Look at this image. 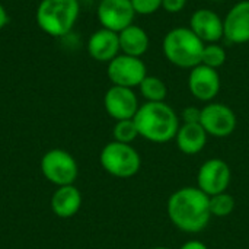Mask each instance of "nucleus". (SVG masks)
<instances>
[{"label": "nucleus", "mask_w": 249, "mask_h": 249, "mask_svg": "<svg viewBox=\"0 0 249 249\" xmlns=\"http://www.w3.org/2000/svg\"><path fill=\"white\" fill-rule=\"evenodd\" d=\"M166 210L172 225L185 233L204 231L212 219L210 197L198 187H182L172 193Z\"/></svg>", "instance_id": "nucleus-1"}, {"label": "nucleus", "mask_w": 249, "mask_h": 249, "mask_svg": "<svg viewBox=\"0 0 249 249\" xmlns=\"http://www.w3.org/2000/svg\"><path fill=\"white\" fill-rule=\"evenodd\" d=\"M133 120L139 136L152 143L174 140L179 128V117L166 102H144L139 107Z\"/></svg>", "instance_id": "nucleus-2"}, {"label": "nucleus", "mask_w": 249, "mask_h": 249, "mask_svg": "<svg viewBox=\"0 0 249 249\" xmlns=\"http://www.w3.org/2000/svg\"><path fill=\"white\" fill-rule=\"evenodd\" d=\"M204 45L206 44L188 26H177L163 36L162 53L171 64L191 70L201 64Z\"/></svg>", "instance_id": "nucleus-3"}, {"label": "nucleus", "mask_w": 249, "mask_h": 249, "mask_svg": "<svg viewBox=\"0 0 249 249\" xmlns=\"http://www.w3.org/2000/svg\"><path fill=\"white\" fill-rule=\"evenodd\" d=\"M80 15L79 0H41L35 19L41 31L54 38H63L71 32Z\"/></svg>", "instance_id": "nucleus-4"}, {"label": "nucleus", "mask_w": 249, "mask_h": 249, "mask_svg": "<svg viewBox=\"0 0 249 249\" xmlns=\"http://www.w3.org/2000/svg\"><path fill=\"white\" fill-rule=\"evenodd\" d=\"M102 168L112 177L117 178H131L142 166V159L139 152L131 146L120 142H109L101 152L99 156Z\"/></svg>", "instance_id": "nucleus-5"}, {"label": "nucleus", "mask_w": 249, "mask_h": 249, "mask_svg": "<svg viewBox=\"0 0 249 249\" xmlns=\"http://www.w3.org/2000/svg\"><path fill=\"white\" fill-rule=\"evenodd\" d=\"M41 171L50 182L58 187L73 185L79 174L74 158L69 152L61 149L50 150L42 156Z\"/></svg>", "instance_id": "nucleus-6"}, {"label": "nucleus", "mask_w": 249, "mask_h": 249, "mask_svg": "<svg viewBox=\"0 0 249 249\" xmlns=\"http://www.w3.org/2000/svg\"><path fill=\"white\" fill-rule=\"evenodd\" d=\"M107 74L112 85L134 89L147 76V67L140 57L118 54L108 63Z\"/></svg>", "instance_id": "nucleus-7"}, {"label": "nucleus", "mask_w": 249, "mask_h": 249, "mask_svg": "<svg viewBox=\"0 0 249 249\" xmlns=\"http://www.w3.org/2000/svg\"><path fill=\"white\" fill-rule=\"evenodd\" d=\"M200 124L209 136L223 139L235 131L238 118L231 107L222 102H209L201 108Z\"/></svg>", "instance_id": "nucleus-8"}, {"label": "nucleus", "mask_w": 249, "mask_h": 249, "mask_svg": "<svg viewBox=\"0 0 249 249\" xmlns=\"http://www.w3.org/2000/svg\"><path fill=\"white\" fill-rule=\"evenodd\" d=\"M231 179L229 165L219 158L206 160L197 172V187L209 197L228 191Z\"/></svg>", "instance_id": "nucleus-9"}, {"label": "nucleus", "mask_w": 249, "mask_h": 249, "mask_svg": "<svg viewBox=\"0 0 249 249\" xmlns=\"http://www.w3.org/2000/svg\"><path fill=\"white\" fill-rule=\"evenodd\" d=\"M96 16L102 28L120 34L123 29L133 25L136 12L131 0H101Z\"/></svg>", "instance_id": "nucleus-10"}, {"label": "nucleus", "mask_w": 249, "mask_h": 249, "mask_svg": "<svg viewBox=\"0 0 249 249\" xmlns=\"http://www.w3.org/2000/svg\"><path fill=\"white\" fill-rule=\"evenodd\" d=\"M104 107L107 114L115 121L134 118L139 109V99L133 89L112 85L104 96Z\"/></svg>", "instance_id": "nucleus-11"}, {"label": "nucleus", "mask_w": 249, "mask_h": 249, "mask_svg": "<svg viewBox=\"0 0 249 249\" xmlns=\"http://www.w3.org/2000/svg\"><path fill=\"white\" fill-rule=\"evenodd\" d=\"M220 86L222 82L216 69L198 64L190 70L188 89L196 99L201 102H212L219 95Z\"/></svg>", "instance_id": "nucleus-12"}, {"label": "nucleus", "mask_w": 249, "mask_h": 249, "mask_svg": "<svg viewBox=\"0 0 249 249\" xmlns=\"http://www.w3.org/2000/svg\"><path fill=\"white\" fill-rule=\"evenodd\" d=\"M223 38L231 44L249 42V0L235 3L223 19Z\"/></svg>", "instance_id": "nucleus-13"}, {"label": "nucleus", "mask_w": 249, "mask_h": 249, "mask_svg": "<svg viewBox=\"0 0 249 249\" xmlns=\"http://www.w3.org/2000/svg\"><path fill=\"white\" fill-rule=\"evenodd\" d=\"M204 44L219 42L223 38V19L212 9H197L188 26Z\"/></svg>", "instance_id": "nucleus-14"}, {"label": "nucleus", "mask_w": 249, "mask_h": 249, "mask_svg": "<svg viewBox=\"0 0 249 249\" xmlns=\"http://www.w3.org/2000/svg\"><path fill=\"white\" fill-rule=\"evenodd\" d=\"M86 47L89 55L99 63H109L121 54L118 34L105 28L95 31L89 36Z\"/></svg>", "instance_id": "nucleus-15"}, {"label": "nucleus", "mask_w": 249, "mask_h": 249, "mask_svg": "<svg viewBox=\"0 0 249 249\" xmlns=\"http://www.w3.org/2000/svg\"><path fill=\"white\" fill-rule=\"evenodd\" d=\"M207 137L209 134L206 133V130L201 127L200 123L196 124L182 123L174 140L179 152H182L184 155H197L204 149L207 143Z\"/></svg>", "instance_id": "nucleus-16"}, {"label": "nucleus", "mask_w": 249, "mask_h": 249, "mask_svg": "<svg viewBox=\"0 0 249 249\" xmlns=\"http://www.w3.org/2000/svg\"><path fill=\"white\" fill-rule=\"evenodd\" d=\"M120 38V50L121 54H127L131 57L144 55L150 47L149 34L139 25H130L118 34Z\"/></svg>", "instance_id": "nucleus-17"}, {"label": "nucleus", "mask_w": 249, "mask_h": 249, "mask_svg": "<svg viewBox=\"0 0 249 249\" xmlns=\"http://www.w3.org/2000/svg\"><path fill=\"white\" fill-rule=\"evenodd\" d=\"M82 206L80 191L74 185H63L60 187L51 198V209L54 214L61 219H69L74 216Z\"/></svg>", "instance_id": "nucleus-18"}, {"label": "nucleus", "mask_w": 249, "mask_h": 249, "mask_svg": "<svg viewBox=\"0 0 249 249\" xmlns=\"http://www.w3.org/2000/svg\"><path fill=\"white\" fill-rule=\"evenodd\" d=\"M140 95L146 99V102H165L168 95L166 83L158 76H146L139 85Z\"/></svg>", "instance_id": "nucleus-19"}, {"label": "nucleus", "mask_w": 249, "mask_h": 249, "mask_svg": "<svg viewBox=\"0 0 249 249\" xmlns=\"http://www.w3.org/2000/svg\"><path fill=\"white\" fill-rule=\"evenodd\" d=\"M236 206L235 198L229 193H220L210 197V213L212 217H228L233 213Z\"/></svg>", "instance_id": "nucleus-20"}, {"label": "nucleus", "mask_w": 249, "mask_h": 249, "mask_svg": "<svg viewBox=\"0 0 249 249\" xmlns=\"http://www.w3.org/2000/svg\"><path fill=\"white\" fill-rule=\"evenodd\" d=\"M228 54H226V48L217 42L213 44H206L204 50H203V55H201V64L212 67V69H219L226 63Z\"/></svg>", "instance_id": "nucleus-21"}, {"label": "nucleus", "mask_w": 249, "mask_h": 249, "mask_svg": "<svg viewBox=\"0 0 249 249\" xmlns=\"http://www.w3.org/2000/svg\"><path fill=\"white\" fill-rule=\"evenodd\" d=\"M112 136H114L115 142L125 143V144H131L137 137H140L137 125L133 118L117 121L114 125V130H112Z\"/></svg>", "instance_id": "nucleus-22"}, {"label": "nucleus", "mask_w": 249, "mask_h": 249, "mask_svg": "<svg viewBox=\"0 0 249 249\" xmlns=\"http://www.w3.org/2000/svg\"><path fill=\"white\" fill-rule=\"evenodd\" d=\"M136 15L150 16L162 7V0H131Z\"/></svg>", "instance_id": "nucleus-23"}, {"label": "nucleus", "mask_w": 249, "mask_h": 249, "mask_svg": "<svg viewBox=\"0 0 249 249\" xmlns=\"http://www.w3.org/2000/svg\"><path fill=\"white\" fill-rule=\"evenodd\" d=\"M200 118H201V108H197V107H187L181 112V120L184 124L200 123Z\"/></svg>", "instance_id": "nucleus-24"}, {"label": "nucleus", "mask_w": 249, "mask_h": 249, "mask_svg": "<svg viewBox=\"0 0 249 249\" xmlns=\"http://www.w3.org/2000/svg\"><path fill=\"white\" fill-rule=\"evenodd\" d=\"M187 6V0H162V9L168 13H179Z\"/></svg>", "instance_id": "nucleus-25"}, {"label": "nucleus", "mask_w": 249, "mask_h": 249, "mask_svg": "<svg viewBox=\"0 0 249 249\" xmlns=\"http://www.w3.org/2000/svg\"><path fill=\"white\" fill-rule=\"evenodd\" d=\"M179 249H209V247L201 241H187Z\"/></svg>", "instance_id": "nucleus-26"}, {"label": "nucleus", "mask_w": 249, "mask_h": 249, "mask_svg": "<svg viewBox=\"0 0 249 249\" xmlns=\"http://www.w3.org/2000/svg\"><path fill=\"white\" fill-rule=\"evenodd\" d=\"M7 22H9V15H7V10H6V7L0 3V31L7 25Z\"/></svg>", "instance_id": "nucleus-27"}, {"label": "nucleus", "mask_w": 249, "mask_h": 249, "mask_svg": "<svg viewBox=\"0 0 249 249\" xmlns=\"http://www.w3.org/2000/svg\"><path fill=\"white\" fill-rule=\"evenodd\" d=\"M152 249H171V248H166V247H155V248Z\"/></svg>", "instance_id": "nucleus-28"}, {"label": "nucleus", "mask_w": 249, "mask_h": 249, "mask_svg": "<svg viewBox=\"0 0 249 249\" xmlns=\"http://www.w3.org/2000/svg\"><path fill=\"white\" fill-rule=\"evenodd\" d=\"M210 1H223V0H210Z\"/></svg>", "instance_id": "nucleus-29"}]
</instances>
